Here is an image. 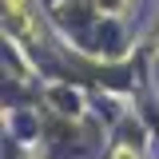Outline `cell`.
<instances>
[{"mask_svg":"<svg viewBox=\"0 0 159 159\" xmlns=\"http://www.w3.org/2000/svg\"><path fill=\"white\" fill-rule=\"evenodd\" d=\"M4 8L12 12V20H16V24H24V28H32V24H28V12H24V0H4Z\"/></svg>","mask_w":159,"mask_h":159,"instance_id":"6da1fadb","label":"cell"},{"mask_svg":"<svg viewBox=\"0 0 159 159\" xmlns=\"http://www.w3.org/2000/svg\"><path fill=\"white\" fill-rule=\"evenodd\" d=\"M116 159H131V151H119V155H116Z\"/></svg>","mask_w":159,"mask_h":159,"instance_id":"7a4b0ae2","label":"cell"}]
</instances>
